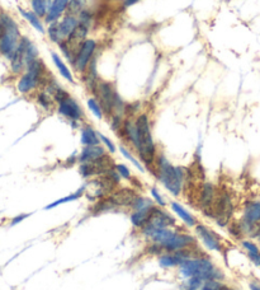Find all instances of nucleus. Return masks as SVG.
<instances>
[{
  "label": "nucleus",
  "instance_id": "obj_1",
  "mask_svg": "<svg viewBox=\"0 0 260 290\" xmlns=\"http://www.w3.org/2000/svg\"><path fill=\"white\" fill-rule=\"evenodd\" d=\"M141 233L150 243H156L162 252L184 251L197 244V239L192 234L172 228H157L149 223L144 225Z\"/></svg>",
  "mask_w": 260,
  "mask_h": 290
},
{
  "label": "nucleus",
  "instance_id": "obj_2",
  "mask_svg": "<svg viewBox=\"0 0 260 290\" xmlns=\"http://www.w3.org/2000/svg\"><path fill=\"white\" fill-rule=\"evenodd\" d=\"M136 129H137V147L135 148V152L137 153L138 159L143 162L145 168L151 171L155 176V162H156L157 150L155 144L154 136H152L151 123L148 113H140L135 118Z\"/></svg>",
  "mask_w": 260,
  "mask_h": 290
},
{
  "label": "nucleus",
  "instance_id": "obj_3",
  "mask_svg": "<svg viewBox=\"0 0 260 290\" xmlns=\"http://www.w3.org/2000/svg\"><path fill=\"white\" fill-rule=\"evenodd\" d=\"M155 177L173 196H180L186 178L184 168L172 164L167 157L159 153L155 162Z\"/></svg>",
  "mask_w": 260,
  "mask_h": 290
},
{
  "label": "nucleus",
  "instance_id": "obj_4",
  "mask_svg": "<svg viewBox=\"0 0 260 290\" xmlns=\"http://www.w3.org/2000/svg\"><path fill=\"white\" fill-rule=\"evenodd\" d=\"M179 274L184 279L199 278L203 281L217 280L222 281L225 279V274L221 268L216 266V263L207 256L197 254L183 262L179 266Z\"/></svg>",
  "mask_w": 260,
  "mask_h": 290
},
{
  "label": "nucleus",
  "instance_id": "obj_5",
  "mask_svg": "<svg viewBox=\"0 0 260 290\" xmlns=\"http://www.w3.org/2000/svg\"><path fill=\"white\" fill-rule=\"evenodd\" d=\"M91 96L96 97L99 103L103 107L106 117H111L112 115H121L126 117V107L127 105L118 94L117 89L114 88L113 83L107 80H99L96 89L93 91Z\"/></svg>",
  "mask_w": 260,
  "mask_h": 290
},
{
  "label": "nucleus",
  "instance_id": "obj_6",
  "mask_svg": "<svg viewBox=\"0 0 260 290\" xmlns=\"http://www.w3.org/2000/svg\"><path fill=\"white\" fill-rule=\"evenodd\" d=\"M46 65L41 59L33 60L27 65L25 73L19 78L17 83V89L22 94H30L38 88H43L44 83L49 79Z\"/></svg>",
  "mask_w": 260,
  "mask_h": 290
},
{
  "label": "nucleus",
  "instance_id": "obj_7",
  "mask_svg": "<svg viewBox=\"0 0 260 290\" xmlns=\"http://www.w3.org/2000/svg\"><path fill=\"white\" fill-rule=\"evenodd\" d=\"M20 38L22 36H20L19 26L9 14H7V27L4 35L0 38V54L7 57L9 61L17 51Z\"/></svg>",
  "mask_w": 260,
  "mask_h": 290
},
{
  "label": "nucleus",
  "instance_id": "obj_8",
  "mask_svg": "<svg viewBox=\"0 0 260 290\" xmlns=\"http://www.w3.org/2000/svg\"><path fill=\"white\" fill-rule=\"evenodd\" d=\"M98 55V41L94 38H86L79 45L75 56V64L73 70H75L79 75H83L88 69L91 60Z\"/></svg>",
  "mask_w": 260,
  "mask_h": 290
},
{
  "label": "nucleus",
  "instance_id": "obj_9",
  "mask_svg": "<svg viewBox=\"0 0 260 290\" xmlns=\"http://www.w3.org/2000/svg\"><path fill=\"white\" fill-rule=\"evenodd\" d=\"M56 111L60 116L66 118L70 123H85V112L81 105L70 94L66 99L56 105Z\"/></svg>",
  "mask_w": 260,
  "mask_h": 290
},
{
  "label": "nucleus",
  "instance_id": "obj_10",
  "mask_svg": "<svg viewBox=\"0 0 260 290\" xmlns=\"http://www.w3.org/2000/svg\"><path fill=\"white\" fill-rule=\"evenodd\" d=\"M260 223V201H249L244 206L240 225L244 233H253Z\"/></svg>",
  "mask_w": 260,
  "mask_h": 290
},
{
  "label": "nucleus",
  "instance_id": "obj_11",
  "mask_svg": "<svg viewBox=\"0 0 260 290\" xmlns=\"http://www.w3.org/2000/svg\"><path fill=\"white\" fill-rule=\"evenodd\" d=\"M194 231H196L197 237H198L199 241L203 243V246L206 247L208 251L212 252H222L223 251V244L221 238L217 233H215L212 229H209L208 226H206L204 224H197L194 226Z\"/></svg>",
  "mask_w": 260,
  "mask_h": 290
},
{
  "label": "nucleus",
  "instance_id": "obj_12",
  "mask_svg": "<svg viewBox=\"0 0 260 290\" xmlns=\"http://www.w3.org/2000/svg\"><path fill=\"white\" fill-rule=\"evenodd\" d=\"M197 254H199V252H194L192 248L178 252H164V254L157 256V262L162 268L179 267L188 258Z\"/></svg>",
  "mask_w": 260,
  "mask_h": 290
},
{
  "label": "nucleus",
  "instance_id": "obj_13",
  "mask_svg": "<svg viewBox=\"0 0 260 290\" xmlns=\"http://www.w3.org/2000/svg\"><path fill=\"white\" fill-rule=\"evenodd\" d=\"M148 223L157 228H173L177 225V219L164 210V208L161 209L160 206H154L150 212Z\"/></svg>",
  "mask_w": 260,
  "mask_h": 290
},
{
  "label": "nucleus",
  "instance_id": "obj_14",
  "mask_svg": "<svg viewBox=\"0 0 260 290\" xmlns=\"http://www.w3.org/2000/svg\"><path fill=\"white\" fill-rule=\"evenodd\" d=\"M69 3L70 0H51V4H50L49 7V12H47L46 17H44L43 19L44 25L59 22V20L66 14Z\"/></svg>",
  "mask_w": 260,
  "mask_h": 290
},
{
  "label": "nucleus",
  "instance_id": "obj_15",
  "mask_svg": "<svg viewBox=\"0 0 260 290\" xmlns=\"http://www.w3.org/2000/svg\"><path fill=\"white\" fill-rule=\"evenodd\" d=\"M107 149L103 145H94V147H83L80 153L76 157V162L79 164L81 163H91L96 160L101 159V158L106 157Z\"/></svg>",
  "mask_w": 260,
  "mask_h": 290
},
{
  "label": "nucleus",
  "instance_id": "obj_16",
  "mask_svg": "<svg viewBox=\"0 0 260 290\" xmlns=\"http://www.w3.org/2000/svg\"><path fill=\"white\" fill-rule=\"evenodd\" d=\"M217 197V192H216V187H215L214 183L211 182H204L202 184L201 189V195H199V204L203 208L204 213L207 210H209V215H211L212 212V205L215 204V200Z\"/></svg>",
  "mask_w": 260,
  "mask_h": 290
},
{
  "label": "nucleus",
  "instance_id": "obj_17",
  "mask_svg": "<svg viewBox=\"0 0 260 290\" xmlns=\"http://www.w3.org/2000/svg\"><path fill=\"white\" fill-rule=\"evenodd\" d=\"M80 143L83 147H94L101 145V139L98 136V131L89 125L88 122L83 123L80 128Z\"/></svg>",
  "mask_w": 260,
  "mask_h": 290
},
{
  "label": "nucleus",
  "instance_id": "obj_18",
  "mask_svg": "<svg viewBox=\"0 0 260 290\" xmlns=\"http://www.w3.org/2000/svg\"><path fill=\"white\" fill-rule=\"evenodd\" d=\"M51 59H52V63H54V65L56 67L57 72H59L60 75H61L62 78L65 79V80L69 81L70 84H75L74 73H73V70L70 69L69 65L65 63L64 57H62L60 54H57V52L52 51L51 52Z\"/></svg>",
  "mask_w": 260,
  "mask_h": 290
},
{
  "label": "nucleus",
  "instance_id": "obj_19",
  "mask_svg": "<svg viewBox=\"0 0 260 290\" xmlns=\"http://www.w3.org/2000/svg\"><path fill=\"white\" fill-rule=\"evenodd\" d=\"M169 205H170V209H172V212L174 213V214L177 215V217L179 218L180 220H182L183 223L188 226V228H194V226L198 224L197 218L194 217L192 213H189L182 204H179L178 201H170Z\"/></svg>",
  "mask_w": 260,
  "mask_h": 290
},
{
  "label": "nucleus",
  "instance_id": "obj_20",
  "mask_svg": "<svg viewBox=\"0 0 260 290\" xmlns=\"http://www.w3.org/2000/svg\"><path fill=\"white\" fill-rule=\"evenodd\" d=\"M59 25H60V31H61L62 38L66 39L74 33V31L76 30V27H78L79 25V19L76 15L65 14L64 17L59 20Z\"/></svg>",
  "mask_w": 260,
  "mask_h": 290
},
{
  "label": "nucleus",
  "instance_id": "obj_21",
  "mask_svg": "<svg viewBox=\"0 0 260 290\" xmlns=\"http://www.w3.org/2000/svg\"><path fill=\"white\" fill-rule=\"evenodd\" d=\"M18 10H19L20 15H22V17L25 18V19L27 20V22L30 23V25L32 26L36 31H37V32L42 33V35L46 33V26H44L43 19L39 18L38 15L33 12V10L23 9V8H18Z\"/></svg>",
  "mask_w": 260,
  "mask_h": 290
},
{
  "label": "nucleus",
  "instance_id": "obj_22",
  "mask_svg": "<svg viewBox=\"0 0 260 290\" xmlns=\"http://www.w3.org/2000/svg\"><path fill=\"white\" fill-rule=\"evenodd\" d=\"M57 46H59L60 52H61L62 57H64V59L66 60V61L69 63L70 65H72V68L74 67L76 51H78L79 45H78V46H76V45L72 44V42H69V41H67V39H64V41L60 42V44L57 45Z\"/></svg>",
  "mask_w": 260,
  "mask_h": 290
},
{
  "label": "nucleus",
  "instance_id": "obj_23",
  "mask_svg": "<svg viewBox=\"0 0 260 290\" xmlns=\"http://www.w3.org/2000/svg\"><path fill=\"white\" fill-rule=\"evenodd\" d=\"M36 102L44 111H51L54 110V107H56V102H55L54 97L47 93V92H44L43 89H39L37 92V94H36Z\"/></svg>",
  "mask_w": 260,
  "mask_h": 290
},
{
  "label": "nucleus",
  "instance_id": "obj_24",
  "mask_svg": "<svg viewBox=\"0 0 260 290\" xmlns=\"http://www.w3.org/2000/svg\"><path fill=\"white\" fill-rule=\"evenodd\" d=\"M150 210H137V212H132V214L130 215V220L132 223V225L135 226L136 229H143L144 225L149 221L150 217Z\"/></svg>",
  "mask_w": 260,
  "mask_h": 290
},
{
  "label": "nucleus",
  "instance_id": "obj_25",
  "mask_svg": "<svg viewBox=\"0 0 260 290\" xmlns=\"http://www.w3.org/2000/svg\"><path fill=\"white\" fill-rule=\"evenodd\" d=\"M86 191V186H81L80 189L78 190V191L74 192V194L69 195V196H65L62 197V199H59L56 200V201H54L52 204L47 205L46 208H44V210H50V209H54V208L59 206V205H62V204H66V202H72V201H76V200L80 199L81 196H83L84 194H85Z\"/></svg>",
  "mask_w": 260,
  "mask_h": 290
},
{
  "label": "nucleus",
  "instance_id": "obj_26",
  "mask_svg": "<svg viewBox=\"0 0 260 290\" xmlns=\"http://www.w3.org/2000/svg\"><path fill=\"white\" fill-rule=\"evenodd\" d=\"M46 35L49 37L50 41L55 45H59L60 42L64 41L61 35V31H60V25L59 22H54L47 25L46 27Z\"/></svg>",
  "mask_w": 260,
  "mask_h": 290
},
{
  "label": "nucleus",
  "instance_id": "obj_27",
  "mask_svg": "<svg viewBox=\"0 0 260 290\" xmlns=\"http://www.w3.org/2000/svg\"><path fill=\"white\" fill-rule=\"evenodd\" d=\"M86 106H88L89 111L93 113L94 117L98 118V120H103V118L106 117L103 107H102V105L99 103V101L94 96H90L86 99Z\"/></svg>",
  "mask_w": 260,
  "mask_h": 290
},
{
  "label": "nucleus",
  "instance_id": "obj_28",
  "mask_svg": "<svg viewBox=\"0 0 260 290\" xmlns=\"http://www.w3.org/2000/svg\"><path fill=\"white\" fill-rule=\"evenodd\" d=\"M118 149H120V153L123 155V157L126 158V159L130 160V162L132 163V165L136 168V170L140 171L141 173L145 172V171H146L145 170V165H144L143 163H141V160L138 159V158H135V155H133L132 153H131V150L128 149L127 147H125V145H120V148H118Z\"/></svg>",
  "mask_w": 260,
  "mask_h": 290
},
{
  "label": "nucleus",
  "instance_id": "obj_29",
  "mask_svg": "<svg viewBox=\"0 0 260 290\" xmlns=\"http://www.w3.org/2000/svg\"><path fill=\"white\" fill-rule=\"evenodd\" d=\"M50 4H51V0H31L32 10L42 19H44V17H46Z\"/></svg>",
  "mask_w": 260,
  "mask_h": 290
},
{
  "label": "nucleus",
  "instance_id": "obj_30",
  "mask_svg": "<svg viewBox=\"0 0 260 290\" xmlns=\"http://www.w3.org/2000/svg\"><path fill=\"white\" fill-rule=\"evenodd\" d=\"M152 208H154L152 200L148 199V197L140 196V195H136L132 204H131V209H132V212H137V210H150L152 209Z\"/></svg>",
  "mask_w": 260,
  "mask_h": 290
},
{
  "label": "nucleus",
  "instance_id": "obj_31",
  "mask_svg": "<svg viewBox=\"0 0 260 290\" xmlns=\"http://www.w3.org/2000/svg\"><path fill=\"white\" fill-rule=\"evenodd\" d=\"M86 3H88L86 0H70L66 14L76 15V17H78V15L86 8Z\"/></svg>",
  "mask_w": 260,
  "mask_h": 290
},
{
  "label": "nucleus",
  "instance_id": "obj_32",
  "mask_svg": "<svg viewBox=\"0 0 260 290\" xmlns=\"http://www.w3.org/2000/svg\"><path fill=\"white\" fill-rule=\"evenodd\" d=\"M78 19L80 25H84L86 26V27L91 28L93 27L94 19H96V18H94V13L91 12L90 9H88V8H85V9L78 15Z\"/></svg>",
  "mask_w": 260,
  "mask_h": 290
},
{
  "label": "nucleus",
  "instance_id": "obj_33",
  "mask_svg": "<svg viewBox=\"0 0 260 290\" xmlns=\"http://www.w3.org/2000/svg\"><path fill=\"white\" fill-rule=\"evenodd\" d=\"M204 281L199 278H188L183 283L182 290H199Z\"/></svg>",
  "mask_w": 260,
  "mask_h": 290
},
{
  "label": "nucleus",
  "instance_id": "obj_34",
  "mask_svg": "<svg viewBox=\"0 0 260 290\" xmlns=\"http://www.w3.org/2000/svg\"><path fill=\"white\" fill-rule=\"evenodd\" d=\"M114 170L117 171V173L120 175L121 178H123V180L126 181H132V173H131L130 168L126 164L117 163V164H114Z\"/></svg>",
  "mask_w": 260,
  "mask_h": 290
},
{
  "label": "nucleus",
  "instance_id": "obj_35",
  "mask_svg": "<svg viewBox=\"0 0 260 290\" xmlns=\"http://www.w3.org/2000/svg\"><path fill=\"white\" fill-rule=\"evenodd\" d=\"M150 195H151L152 200H154V201L156 202L160 208H165L168 205L165 197L162 196L161 192H160L156 187H151V189H150Z\"/></svg>",
  "mask_w": 260,
  "mask_h": 290
},
{
  "label": "nucleus",
  "instance_id": "obj_36",
  "mask_svg": "<svg viewBox=\"0 0 260 290\" xmlns=\"http://www.w3.org/2000/svg\"><path fill=\"white\" fill-rule=\"evenodd\" d=\"M98 136H99V139H101V144L103 145L104 148H106L107 152L111 153V154H113V153H115L117 148H115L114 143H113V141L108 138V136H106V135H104V134L99 133V131H98Z\"/></svg>",
  "mask_w": 260,
  "mask_h": 290
},
{
  "label": "nucleus",
  "instance_id": "obj_37",
  "mask_svg": "<svg viewBox=\"0 0 260 290\" xmlns=\"http://www.w3.org/2000/svg\"><path fill=\"white\" fill-rule=\"evenodd\" d=\"M69 96H70V93L66 91V89L64 88V87H59V88H57V91L55 92L54 99L57 105V103H60V102L64 101V99H66Z\"/></svg>",
  "mask_w": 260,
  "mask_h": 290
},
{
  "label": "nucleus",
  "instance_id": "obj_38",
  "mask_svg": "<svg viewBox=\"0 0 260 290\" xmlns=\"http://www.w3.org/2000/svg\"><path fill=\"white\" fill-rule=\"evenodd\" d=\"M223 284L221 281H217V280H209V281H204L203 285L201 286L199 290H220Z\"/></svg>",
  "mask_w": 260,
  "mask_h": 290
},
{
  "label": "nucleus",
  "instance_id": "obj_39",
  "mask_svg": "<svg viewBox=\"0 0 260 290\" xmlns=\"http://www.w3.org/2000/svg\"><path fill=\"white\" fill-rule=\"evenodd\" d=\"M248 257L250 258V261L254 263V265L260 267V251L255 252V254H249Z\"/></svg>",
  "mask_w": 260,
  "mask_h": 290
},
{
  "label": "nucleus",
  "instance_id": "obj_40",
  "mask_svg": "<svg viewBox=\"0 0 260 290\" xmlns=\"http://www.w3.org/2000/svg\"><path fill=\"white\" fill-rule=\"evenodd\" d=\"M28 217H30V214H20V215H18V217L13 218L12 221H10V226L17 225L18 223H20V221H23L26 218H28Z\"/></svg>",
  "mask_w": 260,
  "mask_h": 290
},
{
  "label": "nucleus",
  "instance_id": "obj_41",
  "mask_svg": "<svg viewBox=\"0 0 260 290\" xmlns=\"http://www.w3.org/2000/svg\"><path fill=\"white\" fill-rule=\"evenodd\" d=\"M138 2H141V0H125V2H123V5H125V8H130L132 7V5L137 4Z\"/></svg>",
  "mask_w": 260,
  "mask_h": 290
},
{
  "label": "nucleus",
  "instance_id": "obj_42",
  "mask_svg": "<svg viewBox=\"0 0 260 290\" xmlns=\"http://www.w3.org/2000/svg\"><path fill=\"white\" fill-rule=\"evenodd\" d=\"M249 288H250V290H260V284L256 283V281H250Z\"/></svg>",
  "mask_w": 260,
  "mask_h": 290
},
{
  "label": "nucleus",
  "instance_id": "obj_43",
  "mask_svg": "<svg viewBox=\"0 0 260 290\" xmlns=\"http://www.w3.org/2000/svg\"><path fill=\"white\" fill-rule=\"evenodd\" d=\"M220 290H235V289L228 288V286H226V285H222V286H221V289H220Z\"/></svg>",
  "mask_w": 260,
  "mask_h": 290
}]
</instances>
